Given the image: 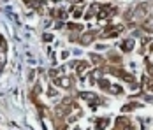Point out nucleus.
Instances as JSON below:
<instances>
[{"mask_svg":"<svg viewBox=\"0 0 153 130\" xmlns=\"http://www.w3.org/2000/svg\"><path fill=\"white\" fill-rule=\"evenodd\" d=\"M148 9H150V4L146 2V4H143V5H137V9L134 11V16L141 19V18H144V16L148 14Z\"/></svg>","mask_w":153,"mask_h":130,"instance_id":"f257e3e1","label":"nucleus"},{"mask_svg":"<svg viewBox=\"0 0 153 130\" xmlns=\"http://www.w3.org/2000/svg\"><path fill=\"white\" fill-rule=\"evenodd\" d=\"M122 27H107L102 33V37H116L118 33H122Z\"/></svg>","mask_w":153,"mask_h":130,"instance_id":"f03ea898","label":"nucleus"},{"mask_svg":"<svg viewBox=\"0 0 153 130\" xmlns=\"http://www.w3.org/2000/svg\"><path fill=\"white\" fill-rule=\"evenodd\" d=\"M55 85H58L62 88H69V86H72V79L71 77H58L55 81Z\"/></svg>","mask_w":153,"mask_h":130,"instance_id":"7ed1b4c3","label":"nucleus"},{"mask_svg":"<svg viewBox=\"0 0 153 130\" xmlns=\"http://www.w3.org/2000/svg\"><path fill=\"white\" fill-rule=\"evenodd\" d=\"M93 37H95V33H85V35L81 37V42L83 44H90V41H92Z\"/></svg>","mask_w":153,"mask_h":130,"instance_id":"20e7f679","label":"nucleus"},{"mask_svg":"<svg viewBox=\"0 0 153 130\" xmlns=\"http://www.w3.org/2000/svg\"><path fill=\"white\" fill-rule=\"evenodd\" d=\"M122 48H123V51H130V49L134 48V42H132V41H125V42L122 44Z\"/></svg>","mask_w":153,"mask_h":130,"instance_id":"39448f33","label":"nucleus"},{"mask_svg":"<svg viewBox=\"0 0 153 130\" xmlns=\"http://www.w3.org/2000/svg\"><path fill=\"white\" fill-rule=\"evenodd\" d=\"M81 13H83V7H81V5H79V7H77V9H74V18H79V16H81Z\"/></svg>","mask_w":153,"mask_h":130,"instance_id":"423d86ee","label":"nucleus"},{"mask_svg":"<svg viewBox=\"0 0 153 130\" xmlns=\"http://www.w3.org/2000/svg\"><path fill=\"white\" fill-rule=\"evenodd\" d=\"M53 2H60V0H53Z\"/></svg>","mask_w":153,"mask_h":130,"instance_id":"0eeeda50","label":"nucleus"}]
</instances>
